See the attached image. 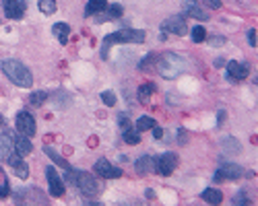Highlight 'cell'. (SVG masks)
<instances>
[{
  "label": "cell",
  "instance_id": "484cf974",
  "mask_svg": "<svg viewBox=\"0 0 258 206\" xmlns=\"http://www.w3.org/2000/svg\"><path fill=\"white\" fill-rule=\"evenodd\" d=\"M122 6L120 4H112L107 6V13H105V21H114V19H120L122 17Z\"/></svg>",
  "mask_w": 258,
  "mask_h": 206
},
{
  "label": "cell",
  "instance_id": "1f68e13d",
  "mask_svg": "<svg viewBox=\"0 0 258 206\" xmlns=\"http://www.w3.org/2000/svg\"><path fill=\"white\" fill-rule=\"evenodd\" d=\"M46 99H48V93L37 91V93H33V95H31V105H42Z\"/></svg>",
  "mask_w": 258,
  "mask_h": 206
},
{
  "label": "cell",
  "instance_id": "74e56055",
  "mask_svg": "<svg viewBox=\"0 0 258 206\" xmlns=\"http://www.w3.org/2000/svg\"><path fill=\"white\" fill-rule=\"evenodd\" d=\"M215 66H217V68L225 66V60H223V58H217V60H215Z\"/></svg>",
  "mask_w": 258,
  "mask_h": 206
},
{
  "label": "cell",
  "instance_id": "e575fe53",
  "mask_svg": "<svg viewBox=\"0 0 258 206\" xmlns=\"http://www.w3.org/2000/svg\"><path fill=\"white\" fill-rule=\"evenodd\" d=\"M248 44L252 47H256V29H250V31H248Z\"/></svg>",
  "mask_w": 258,
  "mask_h": 206
},
{
  "label": "cell",
  "instance_id": "d6a6232c",
  "mask_svg": "<svg viewBox=\"0 0 258 206\" xmlns=\"http://www.w3.org/2000/svg\"><path fill=\"white\" fill-rule=\"evenodd\" d=\"M118 124H120L122 132H124V130H130V120H128V115L120 114V117H118Z\"/></svg>",
  "mask_w": 258,
  "mask_h": 206
},
{
  "label": "cell",
  "instance_id": "b9f144b4",
  "mask_svg": "<svg viewBox=\"0 0 258 206\" xmlns=\"http://www.w3.org/2000/svg\"><path fill=\"white\" fill-rule=\"evenodd\" d=\"M85 206H103V204H99V202H87Z\"/></svg>",
  "mask_w": 258,
  "mask_h": 206
},
{
  "label": "cell",
  "instance_id": "d4e9b609",
  "mask_svg": "<svg viewBox=\"0 0 258 206\" xmlns=\"http://www.w3.org/2000/svg\"><path fill=\"white\" fill-rule=\"evenodd\" d=\"M39 11L44 15H54L56 13V0H39Z\"/></svg>",
  "mask_w": 258,
  "mask_h": 206
},
{
  "label": "cell",
  "instance_id": "2e32d148",
  "mask_svg": "<svg viewBox=\"0 0 258 206\" xmlns=\"http://www.w3.org/2000/svg\"><path fill=\"white\" fill-rule=\"evenodd\" d=\"M203 198L206 204H211V206H219L223 202V194L219 190H215V188H206L203 192Z\"/></svg>",
  "mask_w": 258,
  "mask_h": 206
},
{
  "label": "cell",
  "instance_id": "7402d4cb",
  "mask_svg": "<svg viewBox=\"0 0 258 206\" xmlns=\"http://www.w3.org/2000/svg\"><path fill=\"white\" fill-rule=\"evenodd\" d=\"M155 128V120L153 117H149V115H143V117H138V122H136V132L141 134L145 130H151Z\"/></svg>",
  "mask_w": 258,
  "mask_h": 206
},
{
  "label": "cell",
  "instance_id": "5b68a950",
  "mask_svg": "<svg viewBox=\"0 0 258 206\" xmlns=\"http://www.w3.org/2000/svg\"><path fill=\"white\" fill-rule=\"evenodd\" d=\"M17 206H50L46 194L39 188H21L15 192Z\"/></svg>",
  "mask_w": 258,
  "mask_h": 206
},
{
  "label": "cell",
  "instance_id": "d590c367",
  "mask_svg": "<svg viewBox=\"0 0 258 206\" xmlns=\"http://www.w3.org/2000/svg\"><path fill=\"white\" fill-rule=\"evenodd\" d=\"M153 130V136L155 138H163V130L159 128V126H155V128H151Z\"/></svg>",
  "mask_w": 258,
  "mask_h": 206
},
{
  "label": "cell",
  "instance_id": "f35d334b",
  "mask_svg": "<svg viewBox=\"0 0 258 206\" xmlns=\"http://www.w3.org/2000/svg\"><path fill=\"white\" fill-rule=\"evenodd\" d=\"M180 142H182V144L186 142V130H180Z\"/></svg>",
  "mask_w": 258,
  "mask_h": 206
},
{
  "label": "cell",
  "instance_id": "8d00e7d4",
  "mask_svg": "<svg viewBox=\"0 0 258 206\" xmlns=\"http://www.w3.org/2000/svg\"><path fill=\"white\" fill-rule=\"evenodd\" d=\"M211 44L213 46H223L225 44V37H211Z\"/></svg>",
  "mask_w": 258,
  "mask_h": 206
},
{
  "label": "cell",
  "instance_id": "ab89813d",
  "mask_svg": "<svg viewBox=\"0 0 258 206\" xmlns=\"http://www.w3.org/2000/svg\"><path fill=\"white\" fill-rule=\"evenodd\" d=\"M217 120H219V124L225 120V112H219V117H217Z\"/></svg>",
  "mask_w": 258,
  "mask_h": 206
},
{
  "label": "cell",
  "instance_id": "30bf717a",
  "mask_svg": "<svg viewBox=\"0 0 258 206\" xmlns=\"http://www.w3.org/2000/svg\"><path fill=\"white\" fill-rule=\"evenodd\" d=\"M242 167L240 165H233V163H225L221 165L219 169L215 173V182H225V180H237L242 175Z\"/></svg>",
  "mask_w": 258,
  "mask_h": 206
},
{
  "label": "cell",
  "instance_id": "7c38bea8",
  "mask_svg": "<svg viewBox=\"0 0 258 206\" xmlns=\"http://www.w3.org/2000/svg\"><path fill=\"white\" fill-rule=\"evenodd\" d=\"M2 6H4V15L8 19H15V21L23 19L25 8H27V4L21 2V0H2Z\"/></svg>",
  "mask_w": 258,
  "mask_h": 206
},
{
  "label": "cell",
  "instance_id": "8992f818",
  "mask_svg": "<svg viewBox=\"0 0 258 206\" xmlns=\"http://www.w3.org/2000/svg\"><path fill=\"white\" fill-rule=\"evenodd\" d=\"M161 31L163 33H174V35H186L188 33V27H186V19L182 15H176L165 19L161 23Z\"/></svg>",
  "mask_w": 258,
  "mask_h": 206
},
{
  "label": "cell",
  "instance_id": "52a82bcc",
  "mask_svg": "<svg viewBox=\"0 0 258 206\" xmlns=\"http://www.w3.org/2000/svg\"><path fill=\"white\" fill-rule=\"evenodd\" d=\"M176 165H178V159L176 155L172 153H163L161 157H157L153 161V169H157L161 175H172L176 171Z\"/></svg>",
  "mask_w": 258,
  "mask_h": 206
},
{
  "label": "cell",
  "instance_id": "f1b7e54d",
  "mask_svg": "<svg viewBox=\"0 0 258 206\" xmlns=\"http://www.w3.org/2000/svg\"><path fill=\"white\" fill-rule=\"evenodd\" d=\"M205 39H206V31H205V27L196 25V27L192 29V42H194V44H201V42H205Z\"/></svg>",
  "mask_w": 258,
  "mask_h": 206
},
{
  "label": "cell",
  "instance_id": "603a6c76",
  "mask_svg": "<svg viewBox=\"0 0 258 206\" xmlns=\"http://www.w3.org/2000/svg\"><path fill=\"white\" fill-rule=\"evenodd\" d=\"M184 13L188 15V17H192V19H198V21H206V19H209V17H206L203 11H201V8H198L196 4H190V6H184Z\"/></svg>",
  "mask_w": 258,
  "mask_h": 206
},
{
  "label": "cell",
  "instance_id": "4316f807",
  "mask_svg": "<svg viewBox=\"0 0 258 206\" xmlns=\"http://www.w3.org/2000/svg\"><path fill=\"white\" fill-rule=\"evenodd\" d=\"M122 138H124L126 144H138V142H141V134L134 132V130H124Z\"/></svg>",
  "mask_w": 258,
  "mask_h": 206
},
{
  "label": "cell",
  "instance_id": "7a4b0ae2",
  "mask_svg": "<svg viewBox=\"0 0 258 206\" xmlns=\"http://www.w3.org/2000/svg\"><path fill=\"white\" fill-rule=\"evenodd\" d=\"M66 180L71 182L73 185H77V188L81 190V194H85L87 198H95V196H99L102 190H103L102 182H97L93 175H89L87 171H71V169H68Z\"/></svg>",
  "mask_w": 258,
  "mask_h": 206
},
{
  "label": "cell",
  "instance_id": "4dcf8cb0",
  "mask_svg": "<svg viewBox=\"0 0 258 206\" xmlns=\"http://www.w3.org/2000/svg\"><path fill=\"white\" fill-rule=\"evenodd\" d=\"M102 101L107 105V107H114L116 105V95L112 91H103L102 93Z\"/></svg>",
  "mask_w": 258,
  "mask_h": 206
},
{
  "label": "cell",
  "instance_id": "7bdbcfd3",
  "mask_svg": "<svg viewBox=\"0 0 258 206\" xmlns=\"http://www.w3.org/2000/svg\"><path fill=\"white\" fill-rule=\"evenodd\" d=\"M2 124H4V117H2V115H0V126H2Z\"/></svg>",
  "mask_w": 258,
  "mask_h": 206
},
{
  "label": "cell",
  "instance_id": "ac0fdd59",
  "mask_svg": "<svg viewBox=\"0 0 258 206\" xmlns=\"http://www.w3.org/2000/svg\"><path fill=\"white\" fill-rule=\"evenodd\" d=\"M52 31H54V35L58 37V42H60L62 46L68 44V33H71V27H68L66 23H56L52 27Z\"/></svg>",
  "mask_w": 258,
  "mask_h": 206
},
{
  "label": "cell",
  "instance_id": "60d3db41",
  "mask_svg": "<svg viewBox=\"0 0 258 206\" xmlns=\"http://www.w3.org/2000/svg\"><path fill=\"white\" fill-rule=\"evenodd\" d=\"M182 4L184 6H190V4H194V0H182Z\"/></svg>",
  "mask_w": 258,
  "mask_h": 206
},
{
  "label": "cell",
  "instance_id": "ffe728a7",
  "mask_svg": "<svg viewBox=\"0 0 258 206\" xmlns=\"http://www.w3.org/2000/svg\"><path fill=\"white\" fill-rule=\"evenodd\" d=\"M151 169H153V159H151L149 155L141 157V159L136 161V173H138V175H147Z\"/></svg>",
  "mask_w": 258,
  "mask_h": 206
},
{
  "label": "cell",
  "instance_id": "277c9868",
  "mask_svg": "<svg viewBox=\"0 0 258 206\" xmlns=\"http://www.w3.org/2000/svg\"><path fill=\"white\" fill-rule=\"evenodd\" d=\"M2 70L6 74V78L11 83H15L17 87H23V89H29L33 85V74L29 72V68L23 66L19 60H4L2 62Z\"/></svg>",
  "mask_w": 258,
  "mask_h": 206
},
{
  "label": "cell",
  "instance_id": "4fadbf2b",
  "mask_svg": "<svg viewBox=\"0 0 258 206\" xmlns=\"http://www.w3.org/2000/svg\"><path fill=\"white\" fill-rule=\"evenodd\" d=\"M8 165L13 167V171H15L17 178H21V180H27V178H29V167H27V163L23 161V157L11 155V157H8Z\"/></svg>",
  "mask_w": 258,
  "mask_h": 206
},
{
  "label": "cell",
  "instance_id": "e0dca14e",
  "mask_svg": "<svg viewBox=\"0 0 258 206\" xmlns=\"http://www.w3.org/2000/svg\"><path fill=\"white\" fill-rule=\"evenodd\" d=\"M31 151H33V144L29 142L27 136H21V138H17V142H15V153H17L19 157H27Z\"/></svg>",
  "mask_w": 258,
  "mask_h": 206
},
{
  "label": "cell",
  "instance_id": "8fae6325",
  "mask_svg": "<svg viewBox=\"0 0 258 206\" xmlns=\"http://www.w3.org/2000/svg\"><path fill=\"white\" fill-rule=\"evenodd\" d=\"M46 175H48V183H50V194L56 196V198H60V196L64 194V182H62V178L56 173L54 167H48Z\"/></svg>",
  "mask_w": 258,
  "mask_h": 206
},
{
  "label": "cell",
  "instance_id": "44dd1931",
  "mask_svg": "<svg viewBox=\"0 0 258 206\" xmlns=\"http://www.w3.org/2000/svg\"><path fill=\"white\" fill-rule=\"evenodd\" d=\"M155 89H157L155 83H147V85H143V87H138V99H141L143 103H147L149 97L155 93Z\"/></svg>",
  "mask_w": 258,
  "mask_h": 206
},
{
  "label": "cell",
  "instance_id": "d6986e66",
  "mask_svg": "<svg viewBox=\"0 0 258 206\" xmlns=\"http://www.w3.org/2000/svg\"><path fill=\"white\" fill-rule=\"evenodd\" d=\"M103 8H107V2L105 0H89L87 6H85V15H97V13H102Z\"/></svg>",
  "mask_w": 258,
  "mask_h": 206
},
{
  "label": "cell",
  "instance_id": "836d02e7",
  "mask_svg": "<svg viewBox=\"0 0 258 206\" xmlns=\"http://www.w3.org/2000/svg\"><path fill=\"white\" fill-rule=\"evenodd\" d=\"M221 2H223V0H205V4L209 6V8H213V11L221 8Z\"/></svg>",
  "mask_w": 258,
  "mask_h": 206
},
{
  "label": "cell",
  "instance_id": "83f0119b",
  "mask_svg": "<svg viewBox=\"0 0 258 206\" xmlns=\"http://www.w3.org/2000/svg\"><path fill=\"white\" fill-rule=\"evenodd\" d=\"M155 62H157V56L155 54H149L147 58H143V60H141L138 68H141L143 72H149V70H151V64H155Z\"/></svg>",
  "mask_w": 258,
  "mask_h": 206
},
{
  "label": "cell",
  "instance_id": "5bb4252c",
  "mask_svg": "<svg viewBox=\"0 0 258 206\" xmlns=\"http://www.w3.org/2000/svg\"><path fill=\"white\" fill-rule=\"evenodd\" d=\"M225 68H227L230 81H242V78L248 76V64H244V62H230Z\"/></svg>",
  "mask_w": 258,
  "mask_h": 206
},
{
  "label": "cell",
  "instance_id": "9a60e30c",
  "mask_svg": "<svg viewBox=\"0 0 258 206\" xmlns=\"http://www.w3.org/2000/svg\"><path fill=\"white\" fill-rule=\"evenodd\" d=\"M13 149H15V142L11 138V134H0V159H8Z\"/></svg>",
  "mask_w": 258,
  "mask_h": 206
},
{
  "label": "cell",
  "instance_id": "3957f363",
  "mask_svg": "<svg viewBox=\"0 0 258 206\" xmlns=\"http://www.w3.org/2000/svg\"><path fill=\"white\" fill-rule=\"evenodd\" d=\"M157 72H159L163 78H176L182 72L188 70V64L184 58H180L178 54H163L157 58Z\"/></svg>",
  "mask_w": 258,
  "mask_h": 206
},
{
  "label": "cell",
  "instance_id": "6da1fadb",
  "mask_svg": "<svg viewBox=\"0 0 258 206\" xmlns=\"http://www.w3.org/2000/svg\"><path fill=\"white\" fill-rule=\"evenodd\" d=\"M145 31L141 29H122V31H114L110 35H105L103 44H102V58L107 60L110 56V47L114 44H143L145 42Z\"/></svg>",
  "mask_w": 258,
  "mask_h": 206
},
{
  "label": "cell",
  "instance_id": "ba28073f",
  "mask_svg": "<svg viewBox=\"0 0 258 206\" xmlns=\"http://www.w3.org/2000/svg\"><path fill=\"white\" fill-rule=\"evenodd\" d=\"M95 173L99 175V178H103V180H116V178H120V175H122V169L116 167V165H112L107 159H99L95 163Z\"/></svg>",
  "mask_w": 258,
  "mask_h": 206
},
{
  "label": "cell",
  "instance_id": "9c48e42d",
  "mask_svg": "<svg viewBox=\"0 0 258 206\" xmlns=\"http://www.w3.org/2000/svg\"><path fill=\"white\" fill-rule=\"evenodd\" d=\"M17 130L21 132V136H33L35 134V120L29 112H19L17 114Z\"/></svg>",
  "mask_w": 258,
  "mask_h": 206
},
{
  "label": "cell",
  "instance_id": "f546056e",
  "mask_svg": "<svg viewBox=\"0 0 258 206\" xmlns=\"http://www.w3.org/2000/svg\"><path fill=\"white\" fill-rule=\"evenodd\" d=\"M8 192H11V188H8V180H6L4 171L0 169V198H6Z\"/></svg>",
  "mask_w": 258,
  "mask_h": 206
},
{
  "label": "cell",
  "instance_id": "cb8c5ba5",
  "mask_svg": "<svg viewBox=\"0 0 258 206\" xmlns=\"http://www.w3.org/2000/svg\"><path fill=\"white\" fill-rule=\"evenodd\" d=\"M44 151H46V155H48V157H50V159H52L54 163H58V165H62V167H64L66 171H68V169H71V165H68V161H66V159H62V157H60V155H58V153H54L52 149H50V146H46V149H44Z\"/></svg>",
  "mask_w": 258,
  "mask_h": 206
}]
</instances>
